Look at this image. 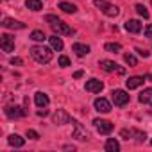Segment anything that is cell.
I'll list each match as a JSON object with an SVG mask.
<instances>
[{
    "mask_svg": "<svg viewBox=\"0 0 152 152\" xmlns=\"http://www.w3.org/2000/svg\"><path fill=\"white\" fill-rule=\"evenodd\" d=\"M7 143H9L11 147H23V145H25V140H23L22 136H18V134H11V136L7 138Z\"/></svg>",
    "mask_w": 152,
    "mask_h": 152,
    "instance_id": "cell-19",
    "label": "cell"
},
{
    "mask_svg": "<svg viewBox=\"0 0 152 152\" xmlns=\"http://www.w3.org/2000/svg\"><path fill=\"white\" fill-rule=\"evenodd\" d=\"M120 136H122V138H125V140L132 138V129H122V131H120Z\"/></svg>",
    "mask_w": 152,
    "mask_h": 152,
    "instance_id": "cell-29",
    "label": "cell"
},
{
    "mask_svg": "<svg viewBox=\"0 0 152 152\" xmlns=\"http://www.w3.org/2000/svg\"><path fill=\"white\" fill-rule=\"evenodd\" d=\"M93 124H95V127H97V131H99L100 134H109V132L113 131V124H111L109 120L95 118V120H93Z\"/></svg>",
    "mask_w": 152,
    "mask_h": 152,
    "instance_id": "cell-7",
    "label": "cell"
},
{
    "mask_svg": "<svg viewBox=\"0 0 152 152\" xmlns=\"http://www.w3.org/2000/svg\"><path fill=\"white\" fill-rule=\"evenodd\" d=\"M4 113H6V116L7 118H20V116H25L27 115V111L23 109V107H20V106H6V109H4Z\"/></svg>",
    "mask_w": 152,
    "mask_h": 152,
    "instance_id": "cell-6",
    "label": "cell"
},
{
    "mask_svg": "<svg viewBox=\"0 0 152 152\" xmlns=\"http://www.w3.org/2000/svg\"><path fill=\"white\" fill-rule=\"evenodd\" d=\"M48 41H50V47H52L54 50H63V47H64V45H63V39L59 38V34H57V36H56V34L50 36Z\"/></svg>",
    "mask_w": 152,
    "mask_h": 152,
    "instance_id": "cell-20",
    "label": "cell"
},
{
    "mask_svg": "<svg viewBox=\"0 0 152 152\" xmlns=\"http://www.w3.org/2000/svg\"><path fill=\"white\" fill-rule=\"evenodd\" d=\"M100 68H102L104 72H118V73H125L124 68H120L115 61H109V59H102V61H100Z\"/></svg>",
    "mask_w": 152,
    "mask_h": 152,
    "instance_id": "cell-9",
    "label": "cell"
},
{
    "mask_svg": "<svg viewBox=\"0 0 152 152\" xmlns=\"http://www.w3.org/2000/svg\"><path fill=\"white\" fill-rule=\"evenodd\" d=\"M27 138H31V140H39V134H38L34 129H27Z\"/></svg>",
    "mask_w": 152,
    "mask_h": 152,
    "instance_id": "cell-30",
    "label": "cell"
},
{
    "mask_svg": "<svg viewBox=\"0 0 152 152\" xmlns=\"http://www.w3.org/2000/svg\"><path fill=\"white\" fill-rule=\"evenodd\" d=\"M148 79H150V81H152V73H150V75H148Z\"/></svg>",
    "mask_w": 152,
    "mask_h": 152,
    "instance_id": "cell-37",
    "label": "cell"
},
{
    "mask_svg": "<svg viewBox=\"0 0 152 152\" xmlns=\"http://www.w3.org/2000/svg\"><path fill=\"white\" fill-rule=\"evenodd\" d=\"M9 63H11L13 66H22V64H23V61H22L20 57H11V59H9Z\"/></svg>",
    "mask_w": 152,
    "mask_h": 152,
    "instance_id": "cell-32",
    "label": "cell"
},
{
    "mask_svg": "<svg viewBox=\"0 0 152 152\" xmlns=\"http://www.w3.org/2000/svg\"><path fill=\"white\" fill-rule=\"evenodd\" d=\"M2 27H6V29H18V31H22V29H25L27 25H25V23H22V22H18V20H13V18H4V20H2Z\"/></svg>",
    "mask_w": 152,
    "mask_h": 152,
    "instance_id": "cell-13",
    "label": "cell"
},
{
    "mask_svg": "<svg viewBox=\"0 0 152 152\" xmlns=\"http://www.w3.org/2000/svg\"><path fill=\"white\" fill-rule=\"evenodd\" d=\"M25 6H27V9H31V11H39V9L43 7L41 0H25Z\"/></svg>",
    "mask_w": 152,
    "mask_h": 152,
    "instance_id": "cell-23",
    "label": "cell"
},
{
    "mask_svg": "<svg viewBox=\"0 0 152 152\" xmlns=\"http://www.w3.org/2000/svg\"><path fill=\"white\" fill-rule=\"evenodd\" d=\"M47 115H48V111H47V109H43V111L39 109V111H38V116H47Z\"/></svg>",
    "mask_w": 152,
    "mask_h": 152,
    "instance_id": "cell-36",
    "label": "cell"
},
{
    "mask_svg": "<svg viewBox=\"0 0 152 152\" xmlns=\"http://www.w3.org/2000/svg\"><path fill=\"white\" fill-rule=\"evenodd\" d=\"M145 36H147L148 39H152V25H147V27H145Z\"/></svg>",
    "mask_w": 152,
    "mask_h": 152,
    "instance_id": "cell-34",
    "label": "cell"
},
{
    "mask_svg": "<svg viewBox=\"0 0 152 152\" xmlns=\"http://www.w3.org/2000/svg\"><path fill=\"white\" fill-rule=\"evenodd\" d=\"M59 66H70V59L66 56H59Z\"/></svg>",
    "mask_w": 152,
    "mask_h": 152,
    "instance_id": "cell-31",
    "label": "cell"
},
{
    "mask_svg": "<svg viewBox=\"0 0 152 152\" xmlns=\"http://www.w3.org/2000/svg\"><path fill=\"white\" fill-rule=\"evenodd\" d=\"M72 124H73V132H72V138L81 140V141H86V140L90 138V132L86 131V127H83V124H81V122L72 120Z\"/></svg>",
    "mask_w": 152,
    "mask_h": 152,
    "instance_id": "cell-4",
    "label": "cell"
},
{
    "mask_svg": "<svg viewBox=\"0 0 152 152\" xmlns=\"http://www.w3.org/2000/svg\"><path fill=\"white\" fill-rule=\"evenodd\" d=\"M0 47L4 52H13L15 50V38L9 34H2L0 36Z\"/></svg>",
    "mask_w": 152,
    "mask_h": 152,
    "instance_id": "cell-8",
    "label": "cell"
},
{
    "mask_svg": "<svg viewBox=\"0 0 152 152\" xmlns=\"http://www.w3.org/2000/svg\"><path fill=\"white\" fill-rule=\"evenodd\" d=\"M93 4L106 15V16H109V18H115V16H118L120 15V9L116 7V6H113V4H109V2H106V0H93Z\"/></svg>",
    "mask_w": 152,
    "mask_h": 152,
    "instance_id": "cell-3",
    "label": "cell"
},
{
    "mask_svg": "<svg viewBox=\"0 0 152 152\" xmlns=\"http://www.w3.org/2000/svg\"><path fill=\"white\" fill-rule=\"evenodd\" d=\"M102 90H104V83L102 81H99V79L86 81V91H90V93H100Z\"/></svg>",
    "mask_w": 152,
    "mask_h": 152,
    "instance_id": "cell-11",
    "label": "cell"
},
{
    "mask_svg": "<svg viewBox=\"0 0 152 152\" xmlns=\"http://www.w3.org/2000/svg\"><path fill=\"white\" fill-rule=\"evenodd\" d=\"M34 102H36V106H38V107H47L50 100H48V95H47V93L38 91V93L34 95Z\"/></svg>",
    "mask_w": 152,
    "mask_h": 152,
    "instance_id": "cell-17",
    "label": "cell"
},
{
    "mask_svg": "<svg viewBox=\"0 0 152 152\" xmlns=\"http://www.w3.org/2000/svg\"><path fill=\"white\" fill-rule=\"evenodd\" d=\"M124 27H125V31H127V32L138 34V32L141 31V22H140V20H127Z\"/></svg>",
    "mask_w": 152,
    "mask_h": 152,
    "instance_id": "cell-14",
    "label": "cell"
},
{
    "mask_svg": "<svg viewBox=\"0 0 152 152\" xmlns=\"http://www.w3.org/2000/svg\"><path fill=\"white\" fill-rule=\"evenodd\" d=\"M59 9L68 13V15H73V13H77V6L75 4H70V2H61L59 4Z\"/></svg>",
    "mask_w": 152,
    "mask_h": 152,
    "instance_id": "cell-21",
    "label": "cell"
},
{
    "mask_svg": "<svg viewBox=\"0 0 152 152\" xmlns=\"http://www.w3.org/2000/svg\"><path fill=\"white\" fill-rule=\"evenodd\" d=\"M52 122H54L56 125H64V124L70 122V115H68L64 109H57V111L54 113V116H52Z\"/></svg>",
    "mask_w": 152,
    "mask_h": 152,
    "instance_id": "cell-10",
    "label": "cell"
},
{
    "mask_svg": "<svg viewBox=\"0 0 152 152\" xmlns=\"http://www.w3.org/2000/svg\"><path fill=\"white\" fill-rule=\"evenodd\" d=\"M132 138H136V141H145L147 134H145V132H141V131H136V129H132Z\"/></svg>",
    "mask_w": 152,
    "mask_h": 152,
    "instance_id": "cell-28",
    "label": "cell"
},
{
    "mask_svg": "<svg viewBox=\"0 0 152 152\" xmlns=\"http://www.w3.org/2000/svg\"><path fill=\"white\" fill-rule=\"evenodd\" d=\"M93 106H95V109L99 111V113H109L111 111V104H109V100H106V99H95V102H93Z\"/></svg>",
    "mask_w": 152,
    "mask_h": 152,
    "instance_id": "cell-12",
    "label": "cell"
},
{
    "mask_svg": "<svg viewBox=\"0 0 152 152\" xmlns=\"http://www.w3.org/2000/svg\"><path fill=\"white\" fill-rule=\"evenodd\" d=\"M45 20L50 23V27H52V31H54L56 34H63V36H72V34H73V29H72L68 23H64L63 20H59L57 16L47 15V16H45Z\"/></svg>",
    "mask_w": 152,
    "mask_h": 152,
    "instance_id": "cell-1",
    "label": "cell"
},
{
    "mask_svg": "<svg viewBox=\"0 0 152 152\" xmlns=\"http://www.w3.org/2000/svg\"><path fill=\"white\" fill-rule=\"evenodd\" d=\"M143 77L141 75H134V77H129L127 81H125V84H127V88L129 90H136V88H140L141 84H143Z\"/></svg>",
    "mask_w": 152,
    "mask_h": 152,
    "instance_id": "cell-15",
    "label": "cell"
},
{
    "mask_svg": "<svg viewBox=\"0 0 152 152\" xmlns=\"http://www.w3.org/2000/svg\"><path fill=\"white\" fill-rule=\"evenodd\" d=\"M124 61H125L129 66H136V63H138V61H136V57H134L132 54H125V56H124Z\"/></svg>",
    "mask_w": 152,
    "mask_h": 152,
    "instance_id": "cell-27",
    "label": "cell"
},
{
    "mask_svg": "<svg viewBox=\"0 0 152 152\" xmlns=\"http://www.w3.org/2000/svg\"><path fill=\"white\" fill-rule=\"evenodd\" d=\"M136 52H138V54H140V56H141L143 59H147V57L150 56V52H147L145 48H136Z\"/></svg>",
    "mask_w": 152,
    "mask_h": 152,
    "instance_id": "cell-33",
    "label": "cell"
},
{
    "mask_svg": "<svg viewBox=\"0 0 152 152\" xmlns=\"http://www.w3.org/2000/svg\"><path fill=\"white\" fill-rule=\"evenodd\" d=\"M31 39H34V41H45V39H47V36H45V32H43V31H32Z\"/></svg>",
    "mask_w": 152,
    "mask_h": 152,
    "instance_id": "cell-25",
    "label": "cell"
},
{
    "mask_svg": "<svg viewBox=\"0 0 152 152\" xmlns=\"http://www.w3.org/2000/svg\"><path fill=\"white\" fill-rule=\"evenodd\" d=\"M31 56L36 63L39 64H47L52 61V48L48 47H43V45H38V47H32L31 48Z\"/></svg>",
    "mask_w": 152,
    "mask_h": 152,
    "instance_id": "cell-2",
    "label": "cell"
},
{
    "mask_svg": "<svg viewBox=\"0 0 152 152\" xmlns=\"http://www.w3.org/2000/svg\"><path fill=\"white\" fill-rule=\"evenodd\" d=\"M83 75H84V72H83V70H77V72L73 73V77H75V79H81Z\"/></svg>",
    "mask_w": 152,
    "mask_h": 152,
    "instance_id": "cell-35",
    "label": "cell"
},
{
    "mask_svg": "<svg viewBox=\"0 0 152 152\" xmlns=\"http://www.w3.org/2000/svg\"><path fill=\"white\" fill-rule=\"evenodd\" d=\"M136 11H138V15H140V16H143L145 20L148 18V11H147V7H145L143 4H136Z\"/></svg>",
    "mask_w": 152,
    "mask_h": 152,
    "instance_id": "cell-26",
    "label": "cell"
},
{
    "mask_svg": "<svg viewBox=\"0 0 152 152\" xmlns=\"http://www.w3.org/2000/svg\"><path fill=\"white\" fill-rule=\"evenodd\" d=\"M150 145H152V140H150Z\"/></svg>",
    "mask_w": 152,
    "mask_h": 152,
    "instance_id": "cell-38",
    "label": "cell"
},
{
    "mask_svg": "<svg viewBox=\"0 0 152 152\" xmlns=\"http://www.w3.org/2000/svg\"><path fill=\"white\" fill-rule=\"evenodd\" d=\"M106 150H107V152H118V150H120V143H118L115 138H109V140L106 141Z\"/></svg>",
    "mask_w": 152,
    "mask_h": 152,
    "instance_id": "cell-22",
    "label": "cell"
},
{
    "mask_svg": "<svg viewBox=\"0 0 152 152\" xmlns=\"http://www.w3.org/2000/svg\"><path fill=\"white\" fill-rule=\"evenodd\" d=\"M111 99H113L115 106L122 107V106H125V104L129 102V93L124 91V90H113V91H111Z\"/></svg>",
    "mask_w": 152,
    "mask_h": 152,
    "instance_id": "cell-5",
    "label": "cell"
},
{
    "mask_svg": "<svg viewBox=\"0 0 152 152\" xmlns=\"http://www.w3.org/2000/svg\"><path fill=\"white\" fill-rule=\"evenodd\" d=\"M104 48H106L107 52H111V54H116V52L122 50V45H120V43H106Z\"/></svg>",
    "mask_w": 152,
    "mask_h": 152,
    "instance_id": "cell-24",
    "label": "cell"
},
{
    "mask_svg": "<svg viewBox=\"0 0 152 152\" xmlns=\"http://www.w3.org/2000/svg\"><path fill=\"white\" fill-rule=\"evenodd\" d=\"M72 50L77 54L79 57H84V56L90 54V47H88V45H83V43H73V45H72Z\"/></svg>",
    "mask_w": 152,
    "mask_h": 152,
    "instance_id": "cell-16",
    "label": "cell"
},
{
    "mask_svg": "<svg viewBox=\"0 0 152 152\" xmlns=\"http://www.w3.org/2000/svg\"><path fill=\"white\" fill-rule=\"evenodd\" d=\"M138 100H140L141 104H148V106H152V88H147V90H143V91L140 93Z\"/></svg>",
    "mask_w": 152,
    "mask_h": 152,
    "instance_id": "cell-18",
    "label": "cell"
}]
</instances>
